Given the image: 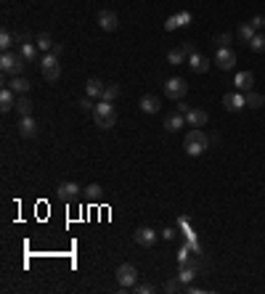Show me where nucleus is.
Masks as SVG:
<instances>
[{
	"label": "nucleus",
	"mask_w": 265,
	"mask_h": 294,
	"mask_svg": "<svg viewBox=\"0 0 265 294\" xmlns=\"http://www.w3.org/2000/svg\"><path fill=\"white\" fill-rule=\"evenodd\" d=\"M249 24H252V27H255L257 32H262V29H265V16H262V14H257L255 19H252V21H249Z\"/></svg>",
	"instance_id": "e433bc0d"
},
{
	"label": "nucleus",
	"mask_w": 265,
	"mask_h": 294,
	"mask_svg": "<svg viewBox=\"0 0 265 294\" xmlns=\"http://www.w3.org/2000/svg\"><path fill=\"white\" fill-rule=\"evenodd\" d=\"M234 85H236L239 93H249L252 85H255V75H252V72H239L234 77Z\"/></svg>",
	"instance_id": "4468645a"
},
{
	"label": "nucleus",
	"mask_w": 265,
	"mask_h": 294,
	"mask_svg": "<svg viewBox=\"0 0 265 294\" xmlns=\"http://www.w3.org/2000/svg\"><path fill=\"white\" fill-rule=\"evenodd\" d=\"M183 149H186L188 157H202L207 149H210V138L202 127H194V130L186 133V140H183Z\"/></svg>",
	"instance_id": "f257e3e1"
},
{
	"label": "nucleus",
	"mask_w": 265,
	"mask_h": 294,
	"mask_svg": "<svg viewBox=\"0 0 265 294\" xmlns=\"http://www.w3.org/2000/svg\"><path fill=\"white\" fill-rule=\"evenodd\" d=\"M178 16V24L180 27H188L191 24V14H188V11H180V14H175Z\"/></svg>",
	"instance_id": "c9c22d12"
},
{
	"label": "nucleus",
	"mask_w": 265,
	"mask_h": 294,
	"mask_svg": "<svg viewBox=\"0 0 265 294\" xmlns=\"http://www.w3.org/2000/svg\"><path fill=\"white\" fill-rule=\"evenodd\" d=\"M16 40L24 45V43H29V34H27V32H21V34H16Z\"/></svg>",
	"instance_id": "79ce46f5"
},
{
	"label": "nucleus",
	"mask_w": 265,
	"mask_h": 294,
	"mask_svg": "<svg viewBox=\"0 0 265 294\" xmlns=\"http://www.w3.org/2000/svg\"><path fill=\"white\" fill-rule=\"evenodd\" d=\"M16 130H19V135H21V138H34L40 127H37V120H34V117L29 114V117H19Z\"/></svg>",
	"instance_id": "6e6552de"
},
{
	"label": "nucleus",
	"mask_w": 265,
	"mask_h": 294,
	"mask_svg": "<svg viewBox=\"0 0 265 294\" xmlns=\"http://www.w3.org/2000/svg\"><path fill=\"white\" fill-rule=\"evenodd\" d=\"M93 120H96V125L101 127V130H109V127H114V125H117V109H114V103L101 98L96 103V109H93Z\"/></svg>",
	"instance_id": "f03ea898"
},
{
	"label": "nucleus",
	"mask_w": 265,
	"mask_h": 294,
	"mask_svg": "<svg viewBox=\"0 0 265 294\" xmlns=\"http://www.w3.org/2000/svg\"><path fill=\"white\" fill-rule=\"evenodd\" d=\"M215 43H217V48H228V43H231V34H228V32L217 34V38H215Z\"/></svg>",
	"instance_id": "72a5a7b5"
},
{
	"label": "nucleus",
	"mask_w": 265,
	"mask_h": 294,
	"mask_svg": "<svg viewBox=\"0 0 265 294\" xmlns=\"http://www.w3.org/2000/svg\"><path fill=\"white\" fill-rule=\"evenodd\" d=\"M85 196L90 199V202H98V199H101V186H98V183H90V186L85 188Z\"/></svg>",
	"instance_id": "2f4dec72"
},
{
	"label": "nucleus",
	"mask_w": 265,
	"mask_h": 294,
	"mask_svg": "<svg viewBox=\"0 0 265 294\" xmlns=\"http://www.w3.org/2000/svg\"><path fill=\"white\" fill-rule=\"evenodd\" d=\"M247 45H249V51L262 53V51H265V34H262V32H257V34H255V38H252Z\"/></svg>",
	"instance_id": "a878e982"
},
{
	"label": "nucleus",
	"mask_w": 265,
	"mask_h": 294,
	"mask_svg": "<svg viewBox=\"0 0 265 294\" xmlns=\"http://www.w3.org/2000/svg\"><path fill=\"white\" fill-rule=\"evenodd\" d=\"M159 236H162L165 241H172V239H175V231H172V228H165L162 233H159Z\"/></svg>",
	"instance_id": "a19ab883"
},
{
	"label": "nucleus",
	"mask_w": 265,
	"mask_h": 294,
	"mask_svg": "<svg viewBox=\"0 0 265 294\" xmlns=\"http://www.w3.org/2000/svg\"><path fill=\"white\" fill-rule=\"evenodd\" d=\"M14 43H16V38L8 29L0 32V48H3V51H11V48H14Z\"/></svg>",
	"instance_id": "c85d7f7f"
},
{
	"label": "nucleus",
	"mask_w": 265,
	"mask_h": 294,
	"mask_svg": "<svg viewBox=\"0 0 265 294\" xmlns=\"http://www.w3.org/2000/svg\"><path fill=\"white\" fill-rule=\"evenodd\" d=\"M117 281H120L122 289H133L138 284V268L133 263H122L117 268Z\"/></svg>",
	"instance_id": "423d86ee"
},
{
	"label": "nucleus",
	"mask_w": 265,
	"mask_h": 294,
	"mask_svg": "<svg viewBox=\"0 0 265 294\" xmlns=\"http://www.w3.org/2000/svg\"><path fill=\"white\" fill-rule=\"evenodd\" d=\"M223 106L228 112H241L247 106V96H244V93H225V96H223Z\"/></svg>",
	"instance_id": "9d476101"
},
{
	"label": "nucleus",
	"mask_w": 265,
	"mask_h": 294,
	"mask_svg": "<svg viewBox=\"0 0 265 294\" xmlns=\"http://www.w3.org/2000/svg\"><path fill=\"white\" fill-rule=\"evenodd\" d=\"M34 43H37V48H40L43 53H51V51H53V45H56V43L48 38V34H37V40H34Z\"/></svg>",
	"instance_id": "cd10ccee"
},
{
	"label": "nucleus",
	"mask_w": 265,
	"mask_h": 294,
	"mask_svg": "<svg viewBox=\"0 0 265 294\" xmlns=\"http://www.w3.org/2000/svg\"><path fill=\"white\" fill-rule=\"evenodd\" d=\"M180 289H186V284H183L180 278H170V281H165V291H167V294H175V291H180Z\"/></svg>",
	"instance_id": "7c9ffc66"
},
{
	"label": "nucleus",
	"mask_w": 265,
	"mask_h": 294,
	"mask_svg": "<svg viewBox=\"0 0 265 294\" xmlns=\"http://www.w3.org/2000/svg\"><path fill=\"white\" fill-rule=\"evenodd\" d=\"M133 239H135L138 246H154L157 239H159V233H157L154 228H148V226H141V228L133 233Z\"/></svg>",
	"instance_id": "1a4fd4ad"
},
{
	"label": "nucleus",
	"mask_w": 265,
	"mask_h": 294,
	"mask_svg": "<svg viewBox=\"0 0 265 294\" xmlns=\"http://www.w3.org/2000/svg\"><path fill=\"white\" fill-rule=\"evenodd\" d=\"M194 273H197V268H191V265H180V273H178V278L183 281V284H191V278H194Z\"/></svg>",
	"instance_id": "c756f323"
},
{
	"label": "nucleus",
	"mask_w": 265,
	"mask_h": 294,
	"mask_svg": "<svg viewBox=\"0 0 265 294\" xmlns=\"http://www.w3.org/2000/svg\"><path fill=\"white\" fill-rule=\"evenodd\" d=\"M8 88L14 90L16 96H27L32 85H29V80H27V77H21V75H19V77H11V80H8Z\"/></svg>",
	"instance_id": "6ab92c4d"
},
{
	"label": "nucleus",
	"mask_w": 265,
	"mask_h": 294,
	"mask_svg": "<svg viewBox=\"0 0 265 294\" xmlns=\"http://www.w3.org/2000/svg\"><path fill=\"white\" fill-rule=\"evenodd\" d=\"M244 96H247V106H249V109H260L262 103H265V96H262V93L249 90V93H244Z\"/></svg>",
	"instance_id": "393cba45"
},
{
	"label": "nucleus",
	"mask_w": 265,
	"mask_h": 294,
	"mask_svg": "<svg viewBox=\"0 0 265 294\" xmlns=\"http://www.w3.org/2000/svg\"><path fill=\"white\" fill-rule=\"evenodd\" d=\"M14 109H16V114H19V117H29V114H32V109H34V103H32L27 96H19Z\"/></svg>",
	"instance_id": "412c9836"
},
{
	"label": "nucleus",
	"mask_w": 265,
	"mask_h": 294,
	"mask_svg": "<svg viewBox=\"0 0 265 294\" xmlns=\"http://www.w3.org/2000/svg\"><path fill=\"white\" fill-rule=\"evenodd\" d=\"M61 51H64V45H61V43H56V45H53V51H51V53H56V56H59Z\"/></svg>",
	"instance_id": "c03bdc74"
},
{
	"label": "nucleus",
	"mask_w": 265,
	"mask_h": 294,
	"mask_svg": "<svg viewBox=\"0 0 265 294\" xmlns=\"http://www.w3.org/2000/svg\"><path fill=\"white\" fill-rule=\"evenodd\" d=\"M16 98H19V96L6 85L3 90H0V112H11V109L16 106Z\"/></svg>",
	"instance_id": "a211bd4d"
},
{
	"label": "nucleus",
	"mask_w": 265,
	"mask_h": 294,
	"mask_svg": "<svg viewBox=\"0 0 265 294\" xmlns=\"http://www.w3.org/2000/svg\"><path fill=\"white\" fill-rule=\"evenodd\" d=\"M186 93H188V82L183 80V77H170V80H165V96L170 101H183V98H186Z\"/></svg>",
	"instance_id": "39448f33"
},
{
	"label": "nucleus",
	"mask_w": 265,
	"mask_h": 294,
	"mask_svg": "<svg viewBox=\"0 0 265 294\" xmlns=\"http://www.w3.org/2000/svg\"><path fill=\"white\" fill-rule=\"evenodd\" d=\"M178 112H180L183 117H186V114H188V106H186V103H183V101H178Z\"/></svg>",
	"instance_id": "37998d69"
},
{
	"label": "nucleus",
	"mask_w": 265,
	"mask_h": 294,
	"mask_svg": "<svg viewBox=\"0 0 265 294\" xmlns=\"http://www.w3.org/2000/svg\"><path fill=\"white\" fill-rule=\"evenodd\" d=\"M56 194H59L61 202H74V199L80 196V186H77V183H72V180H64V183H59Z\"/></svg>",
	"instance_id": "9b49d317"
},
{
	"label": "nucleus",
	"mask_w": 265,
	"mask_h": 294,
	"mask_svg": "<svg viewBox=\"0 0 265 294\" xmlns=\"http://www.w3.org/2000/svg\"><path fill=\"white\" fill-rule=\"evenodd\" d=\"M188 260H191V246H188V244H183V246H180V252H178V263H180V265H186Z\"/></svg>",
	"instance_id": "473e14b6"
},
{
	"label": "nucleus",
	"mask_w": 265,
	"mask_h": 294,
	"mask_svg": "<svg viewBox=\"0 0 265 294\" xmlns=\"http://www.w3.org/2000/svg\"><path fill=\"white\" fill-rule=\"evenodd\" d=\"M180 127H186V117H183L180 112L165 117V130H167V133H178Z\"/></svg>",
	"instance_id": "2eb2a0df"
},
{
	"label": "nucleus",
	"mask_w": 265,
	"mask_h": 294,
	"mask_svg": "<svg viewBox=\"0 0 265 294\" xmlns=\"http://www.w3.org/2000/svg\"><path fill=\"white\" fill-rule=\"evenodd\" d=\"M236 34H239V40H241V43H249V40L257 34V29L252 27L249 21H244V24H239V32H236Z\"/></svg>",
	"instance_id": "5701e85b"
},
{
	"label": "nucleus",
	"mask_w": 265,
	"mask_h": 294,
	"mask_svg": "<svg viewBox=\"0 0 265 294\" xmlns=\"http://www.w3.org/2000/svg\"><path fill=\"white\" fill-rule=\"evenodd\" d=\"M40 72H43V77L48 80V82H56L61 77V64H59V56L56 53H45L43 58H40Z\"/></svg>",
	"instance_id": "20e7f679"
},
{
	"label": "nucleus",
	"mask_w": 265,
	"mask_h": 294,
	"mask_svg": "<svg viewBox=\"0 0 265 294\" xmlns=\"http://www.w3.org/2000/svg\"><path fill=\"white\" fill-rule=\"evenodd\" d=\"M215 64H217V69H223V72H231V69L236 66V53L231 48H217Z\"/></svg>",
	"instance_id": "0eeeda50"
},
{
	"label": "nucleus",
	"mask_w": 265,
	"mask_h": 294,
	"mask_svg": "<svg viewBox=\"0 0 265 294\" xmlns=\"http://www.w3.org/2000/svg\"><path fill=\"white\" fill-rule=\"evenodd\" d=\"M186 64L191 66V72H197V75H204L207 69H210V61H207V56H202L199 51H197V53H191Z\"/></svg>",
	"instance_id": "ddd939ff"
},
{
	"label": "nucleus",
	"mask_w": 265,
	"mask_h": 294,
	"mask_svg": "<svg viewBox=\"0 0 265 294\" xmlns=\"http://www.w3.org/2000/svg\"><path fill=\"white\" fill-rule=\"evenodd\" d=\"M133 291H135V294H152V291H154V286H152V284H135V286H133Z\"/></svg>",
	"instance_id": "4c0bfd02"
},
{
	"label": "nucleus",
	"mask_w": 265,
	"mask_h": 294,
	"mask_svg": "<svg viewBox=\"0 0 265 294\" xmlns=\"http://www.w3.org/2000/svg\"><path fill=\"white\" fill-rule=\"evenodd\" d=\"M98 27L103 32H114L120 27V16L114 14V11H98Z\"/></svg>",
	"instance_id": "f8f14e48"
},
{
	"label": "nucleus",
	"mask_w": 265,
	"mask_h": 294,
	"mask_svg": "<svg viewBox=\"0 0 265 294\" xmlns=\"http://www.w3.org/2000/svg\"><path fill=\"white\" fill-rule=\"evenodd\" d=\"M180 24H178V16H170L167 21H165V32H172V29H178Z\"/></svg>",
	"instance_id": "58836bf2"
},
{
	"label": "nucleus",
	"mask_w": 265,
	"mask_h": 294,
	"mask_svg": "<svg viewBox=\"0 0 265 294\" xmlns=\"http://www.w3.org/2000/svg\"><path fill=\"white\" fill-rule=\"evenodd\" d=\"M186 61H188V56L183 53L180 48H172V51L167 53V64H170V66H180V64H186Z\"/></svg>",
	"instance_id": "b1692460"
},
{
	"label": "nucleus",
	"mask_w": 265,
	"mask_h": 294,
	"mask_svg": "<svg viewBox=\"0 0 265 294\" xmlns=\"http://www.w3.org/2000/svg\"><path fill=\"white\" fill-rule=\"evenodd\" d=\"M178 48H180L183 53H186V56H191V53H197V45H194V43H180V45H178Z\"/></svg>",
	"instance_id": "ea45409f"
},
{
	"label": "nucleus",
	"mask_w": 265,
	"mask_h": 294,
	"mask_svg": "<svg viewBox=\"0 0 265 294\" xmlns=\"http://www.w3.org/2000/svg\"><path fill=\"white\" fill-rule=\"evenodd\" d=\"M77 106L83 109V112H93V109H96V103L90 101V96H88V98H80V103H77Z\"/></svg>",
	"instance_id": "f704fd0d"
},
{
	"label": "nucleus",
	"mask_w": 265,
	"mask_h": 294,
	"mask_svg": "<svg viewBox=\"0 0 265 294\" xmlns=\"http://www.w3.org/2000/svg\"><path fill=\"white\" fill-rule=\"evenodd\" d=\"M207 120H210V114H207L204 109H188V114H186V122L191 127H204Z\"/></svg>",
	"instance_id": "f3484780"
},
{
	"label": "nucleus",
	"mask_w": 265,
	"mask_h": 294,
	"mask_svg": "<svg viewBox=\"0 0 265 294\" xmlns=\"http://www.w3.org/2000/svg\"><path fill=\"white\" fill-rule=\"evenodd\" d=\"M120 90H122V88L117 85V82H109V85L103 88V101H111V103H114V98L120 96Z\"/></svg>",
	"instance_id": "bb28decb"
},
{
	"label": "nucleus",
	"mask_w": 265,
	"mask_h": 294,
	"mask_svg": "<svg viewBox=\"0 0 265 294\" xmlns=\"http://www.w3.org/2000/svg\"><path fill=\"white\" fill-rule=\"evenodd\" d=\"M37 51H40V48H37L34 43H24V45H21V51H19V56L24 58L27 64H32L34 58H37Z\"/></svg>",
	"instance_id": "4be33fe9"
},
{
	"label": "nucleus",
	"mask_w": 265,
	"mask_h": 294,
	"mask_svg": "<svg viewBox=\"0 0 265 294\" xmlns=\"http://www.w3.org/2000/svg\"><path fill=\"white\" fill-rule=\"evenodd\" d=\"M103 88H106V85H103V82L101 80H96V77H90L88 82H85V93H88V96L90 98H103Z\"/></svg>",
	"instance_id": "aec40b11"
},
{
	"label": "nucleus",
	"mask_w": 265,
	"mask_h": 294,
	"mask_svg": "<svg viewBox=\"0 0 265 294\" xmlns=\"http://www.w3.org/2000/svg\"><path fill=\"white\" fill-rule=\"evenodd\" d=\"M159 109H162V98L159 96H143L141 98V112L143 114H159Z\"/></svg>",
	"instance_id": "dca6fc26"
},
{
	"label": "nucleus",
	"mask_w": 265,
	"mask_h": 294,
	"mask_svg": "<svg viewBox=\"0 0 265 294\" xmlns=\"http://www.w3.org/2000/svg\"><path fill=\"white\" fill-rule=\"evenodd\" d=\"M27 61L16 53L11 51H3V56H0V69H3V75H11V77H19L21 72H24Z\"/></svg>",
	"instance_id": "7ed1b4c3"
}]
</instances>
